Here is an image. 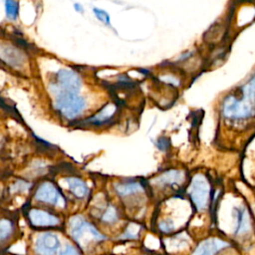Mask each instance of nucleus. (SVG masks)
Masks as SVG:
<instances>
[{"label":"nucleus","instance_id":"nucleus-1","mask_svg":"<svg viewBox=\"0 0 255 255\" xmlns=\"http://www.w3.org/2000/svg\"><path fill=\"white\" fill-rule=\"evenodd\" d=\"M222 113L225 118L232 120L248 119L255 115V75L243 86L242 98H225Z\"/></svg>","mask_w":255,"mask_h":255},{"label":"nucleus","instance_id":"nucleus-2","mask_svg":"<svg viewBox=\"0 0 255 255\" xmlns=\"http://www.w3.org/2000/svg\"><path fill=\"white\" fill-rule=\"evenodd\" d=\"M54 108L66 120L77 119L86 109V100L76 94L53 93Z\"/></svg>","mask_w":255,"mask_h":255},{"label":"nucleus","instance_id":"nucleus-3","mask_svg":"<svg viewBox=\"0 0 255 255\" xmlns=\"http://www.w3.org/2000/svg\"><path fill=\"white\" fill-rule=\"evenodd\" d=\"M82 82L79 74L71 69H61L55 73V79L50 83L51 93H69L79 95Z\"/></svg>","mask_w":255,"mask_h":255},{"label":"nucleus","instance_id":"nucleus-4","mask_svg":"<svg viewBox=\"0 0 255 255\" xmlns=\"http://www.w3.org/2000/svg\"><path fill=\"white\" fill-rule=\"evenodd\" d=\"M70 231L74 239L82 246H85L91 239L103 240L106 238L93 225L86 222L80 215L73 216L70 219Z\"/></svg>","mask_w":255,"mask_h":255},{"label":"nucleus","instance_id":"nucleus-5","mask_svg":"<svg viewBox=\"0 0 255 255\" xmlns=\"http://www.w3.org/2000/svg\"><path fill=\"white\" fill-rule=\"evenodd\" d=\"M34 197L36 200L49 203L55 206L64 207L65 198L57 186L51 181H44L37 187Z\"/></svg>","mask_w":255,"mask_h":255},{"label":"nucleus","instance_id":"nucleus-6","mask_svg":"<svg viewBox=\"0 0 255 255\" xmlns=\"http://www.w3.org/2000/svg\"><path fill=\"white\" fill-rule=\"evenodd\" d=\"M190 197L197 209L206 207L209 197V184L206 178L200 174L193 177L189 187Z\"/></svg>","mask_w":255,"mask_h":255},{"label":"nucleus","instance_id":"nucleus-7","mask_svg":"<svg viewBox=\"0 0 255 255\" xmlns=\"http://www.w3.org/2000/svg\"><path fill=\"white\" fill-rule=\"evenodd\" d=\"M60 248V241L53 233L40 235L35 243V249L40 255H56Z\"/></svg>","mask_w":255,"mask_h":255},{"label":"nucleus","instance_id":"nucleus-8","mask_svg":"<svg viewBox=\"0 0 255 255\" xmlns=\"http://www.w3.org/2000/svg\"><path fill=\"white\" fill-rule=\"evenodd\" d=\"M0 59L7 65L18 68L24 63V54L11 45H0Z\"/></svg>","mask_w":255,"mask_h":255},{"label":"nucleus","instance_id":"nucleus-9","mask_svg":"<svg viewBox=\"0 0 255 255\" xmlns=\"http://www.w3.org/2000/svg\"><path fill=\"white\" fill-rule=\"evenodd\" d=\"M29 218L35 226H54L59 223V219L55 215L41 209H32L29 212Z\"/></svg>","mask_w":255,"mask_h":255},{"label":"nucleus","instance_id":"nucleus-10","mask_svg":"<svg viewBox=\"0 0 255 255\" xmlns=\"http://www.w3.org/2000/svg\"><path fill=\"white\" fill-rule=\"evenodd\" d=\"M228 244L222 240L216 238H210L204 240L196 248L193 255H214L218 250L223 247H226Z\"/></svg>","mask_w":255,"mask_h":255},{"label":"nucleus","instance_id":"nucleus-11","mask_svg":"<svg viewBox=\"0 0 255 255\" xmlns=\"http://www.w3.org/2000/svg\"><path fill=\"white\" fill-rule=\"evenodd\" d=\"M65 182L70 190L71 193H73L78 198H85L89 193L88 185L84 180H82L79 177L76 176H69L66 177Z\"/></svg>","mask_w":255,"mask_h":255},{"label":"nucleus","instance_id":"nucleus-12","mask_svg":"<svg viewBox=\"0 0 255 255\" xmlns=\"http://www.w3.org/2000/svg\"><path fill=\"white\" fill-rule=\"evenodd\" d=\"M115 113H116V107L112 104H109L106 107H104L97 115H95L93 118H91L89 120V122L94 125L105 124L113 118Z\"/></svg>","mask_w":255,"mask_h":255},{"label":"nucleus","instance_id":"nucleus-13","mask_svg":"<svg viewBox=\"0 0 255 255\" xmlns=\"http://www.w3.org/2000/svg\"><path fill=\"white\" fill-rule=\"evenodd\" d=\"M159 183L172 185L175 183H180L183 180V175L179 170H169L162 174L160 177L157 178Z\"/></svg>","mask_w":255,"mask_h":255},{"label":"nucleus","instance_id":"nucleus-14","mask_svg":"<svg viewBox=\"0 0 255 255\" xmlns=\"http://www.w3.org/2000/svg\"><path fill=\"white\" fill-rule=\"evenodd\" d=\"M141 189V184L138 182H128V183H120L116 185V191L122 195L126 196L131 193H134Z\"/></svg>","mask_w":255,"mask_h":255},{"label":"nucleus","instance_id":"nucleus-15","mask_svg":"<svg viewBox=\"0 0 255 255\" xmlns=\"http://www.w3.org/2000/svg\"><path fill=\"white\" fill-rule=\"evenodd\" d=\"M237 230L236 233H243L249 230V219L248 214L244 208L237 209Z\"/></svg>","mask_w":255,"mask_h":255},{"label":"nucleus","instance_id":"nucleus-16","mask_svg":"<svg viewBox=\"0 0 255 255\" xmlns=\"http://www.w3.org/2000/svg\"><path fill=\"white\" fill-rule=\"evenodd\" d=\"M19 4L15 1H6L5 2V12L6 16L10 20H15L18 16Z\"/></svg>","mask_w":255,"mask_h":255},{"label":"nucleus","instance_id":"nucleus-17","mask_svg":"<svg viewBox=\"0 0 255 255\" xmlns=\"http://www.w3.org/2000/svg\"><path fill=\"white\" fill-rule=\"evenodd\" d=\"M12 231V224L7 219L0 220V239L3 240L7 238Z\"/></svg>","mask_w":255,"mask_h":255},{"label":"nucleus","instance_id":"nucleus-18","mask_svg":"<svg viewBox=\"0 0 255 255\" xmlns=\"http://www.w3.org/2000/svg\"><path fill=\"white\" fill-rule=\"evenodd\" d=\"M93 11H94L96 17L100 21H102L106 25H110V16H109V14L106 11H104L102 9H99V8H94Z\"/></svg>","mask_w":255,"mask_h":255},{"label":"nucleus","instance_id":"nucleus-19","mask_svg":"<svg viewBox=\"0 0 255 255\" xmlns=\"http://www.w3.org/2000/svg\"><path fill=\"white\" fill-rule=\"evenodd\" d=\"M103 220L106 222H114L117 220V211L113 206H109L103 215Z\"/></svg>","mask_w":255,"mask_h":255},{"label":"nucleus","instance_id":"nucleus-20","mask_svg":"<svg viewBox=\"0 0 255 255\" xmlns=\"http://www.w3.org/2000/svg\"><path fill=\"white\" fill-rule=\"evenodd\" d=\"M30 184L28 182H25L23 180H19L17 182H15V184L12 186V190L13 191H25L27 189L30 188Z\"/></svg>","mask_w":255,"mask_h":255},{"label":"nucleus","instance_id":"nucleus-21","mask_svg":"<svg viewBox=\"0 0 255 255\" xmlns=\"http://www.w3.org/2000/svg\"><path fill=\"white\" fill-rule=\"evenodd\" d=\"M138 230H139V227H138L137 225L132 224V225H130V226L128 228V230H127V232H126V234H125L124 237H134V236L136 235V233H137Z\"/></svg>","mask_w":255,"mask_h":255},{"label":"nucleus","instance_id":"nucleus-22","mask_svg":"<svg viewBox=\"0 0 255 255\" xmlns=\"http://www.w3.org/2000/svg\"><path fill=\"white\" fill-rule=\"evenodd\" d=\"M60 255H79L78 251L71 245H67Z\"/></svg>","mask_w":255,"mask_h":255}]
</instances>
